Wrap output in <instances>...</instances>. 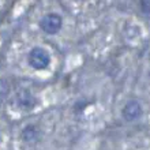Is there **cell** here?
<instances>
[{
    "mask_svg": "<svg viewBox=\"0 0 150 150\" xmlns=\"http://www.w3.org/2000/svg\"><path fill=\"white\" fill-rule=\"evenodd\" d=\"M0 138H1V137H0Z\"/></svg>",
    "mask_w": 150,
    "mask_h": 150,
    "instance_id": "52a82bcc",
    "label": "cell"
},
{
    "mask_svg": "<svg viewBox=\"0 0 150 150\" xmlns=\"http://www.w3.org/2000/svg\"><path fill=\"white\" fill-rule=\"evenodd\" d=\"M142 113H143L142 107L137 101H128L122 111L123 119L127 120V122H135V120H138L142 116Z\"/></svg>",
    "mask_w": 150,
    "mask_h": 150,
    "instance_id": "3957f363",
    "label": "cell"
},
{
    "mask_svg": "<svg viewBox=\"0 0 150 150\" xmlns=\"http://www.w3.org/2000/svg\"><path fill=\"white\" fill-rule=\"evenodd\" d=\"M8 94V83L4 79H0V100H3Z\"/></svg>",
    "mask_w": 150,
    "mask_h": 150,
    "instance_id": "8992f818",
    "label": "cell"
},
{
    "mask_svg": "<svg viewBox=\"0 0 150 150\" xmlns=\"http://www.w3.org/2000/svg\"><path fill=\"white\" fill-rule=\"evenodd\" d=\"M62 25H63L62 16L55 14V12L44 15L41 18V21H40V28L47 34H56V33H59L60 29H62Z\"/></svg>",
    "mask_w": 150,
    "mask_h": 150,
    "instance_id": "7a4b0ae2",
    "label": "cell"
},
{
    "mask_svg": "<svg viewBox=\"0 0 150 150\" xmlns=\"http://www.w3.org/2000/svg\"><path fill=\"white\" fill-rule=\"evenodd\" d=\"M16 104L19 105L22 109L28 111V109H32L34 105H36V97L28 90H22L16 94Z\"/></svg>",
    "mask_w": 150,
    "mask_h": 150,
    "instance_id": "277c9868",
    "label": "cell"
},
{
    "mask_svg": "<svg viewBox=\"0 0 150 150\" xmlns=\"http://www.w3.org/2000/svg\"><path fill=\"white\" fill-rule=\"evenodd\" d=\"M37 135H38V131H37V128L34 126H26L23 128V131H22V138L26 142L34 141L37 138Z\"/></svg>",
    "mask_w": 150,
    "mask_h": 150,
    "instance_id": "5b68a950",
    "label": "cell"
},
{
    "mask_svg": "<svg viewBox=\"0 0 150 150\" xmlns=\"http://www.w3.org/2000/svg\"><path fill=\"white\" fill-rule=\"evenodd\" d=\"M28 62L34 70H45L51 63V56L47 49L36 47L29 52Z\"/></svg>",
    "mask_w": 150,
    "mask_h": 150,
    "instance_id": "6da1fadb",
    "label": "cell"
}]
</instances>
